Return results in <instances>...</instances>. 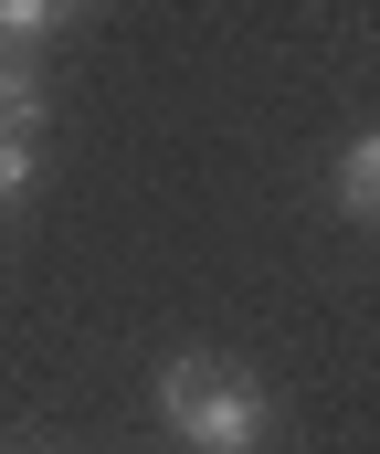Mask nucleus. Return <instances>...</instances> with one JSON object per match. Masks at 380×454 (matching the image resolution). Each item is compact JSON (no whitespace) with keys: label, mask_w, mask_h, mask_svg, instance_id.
<instances>
[{"label":"nucleus","mask_w":380,"mask_h":454,"mask_svg":"<svg viewBox=\"0 0 380 454\" xmlns=\"http://www.w3.org/2000/svg\"><path fill=\"white\" fill-rule=\"evenodd\" d=\"M32 116H43V74L21 53H0V137H32Z\"/></svg>","instance_id":"obj_3"},{"label":"nucleus","mask_w":380,"mask_h":454,"mask_svg":"<svg viewBox=\"0 0 380 454\" xmlns=\"http://www.w3.org/2000/svg\"><path fill=\"white\" fill-rule=\"evenodd\" d=\"M21 180H32V137H0V201H11Z\"/></svg>","instance_id":"obj_5"},{"label":"nucleus","mask_w":380,"mask_h":454,"mask_svg":"<svg viewBox=\"0 0 380 454\" xmlns=\"http://www.w3.org/2000/svg\"><path fill=\"white\" fill-rule=\"evenodd\" d=\"M338 212L370 232V212H380V137H349L338 148Z\"/></svg>","instance_id":"obj_2"},{"label":"nucleus","mask_w":380,"mask_h":454,"mask_svg":"<svg viewBox=\"0 0 380 454\" xmlns=\"http://www.w3.org/2000/svg\"><path fill=\"white\" fill-rule=\"evenodd\" d=\"M159 412H169V434H190V444H212V454H253L264 380L233 370V359H169L159 370Z\"/></svg>","instance_id":"obj_1"},{"label":"nucleus","mask_w":380,"mask_h":454,"mask_svg":"<svg viewBox=\"0 0 380 454\" xmlns=\"http://www.w3.org/2000/svg\"><path fill=\"white\" fill-rule=\"evenodd\" d=\"M53 32H64V11H53V0H0V53H21V64H32V43H53Z\"/></svg>","instance_id":"obj_4"}]
</instances>
